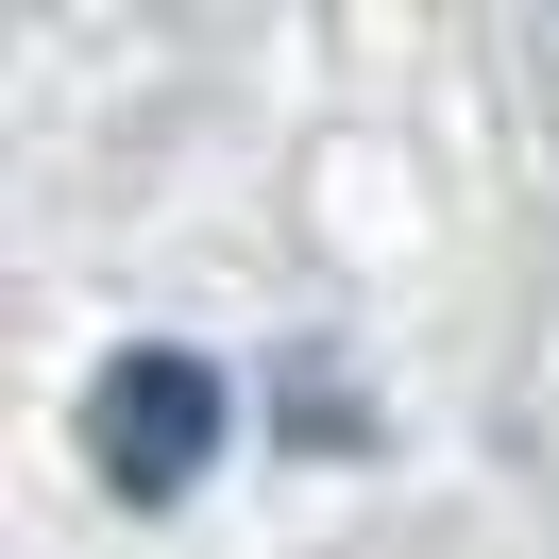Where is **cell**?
Masks as SVG:
<instances>
[{"instance_id":"cell-1","label":"cell","mask_w":559,"mask_h":559,"mask_svg":"<svg viewBox=\"0 0 559 559\" xmlns=\"http://www.w3.org/2000/svg\"><path fill=\"white\" fill-rule=\"evenodd\" d=\"M85 457H103V491L170 509V491L221 457V373H204V356H170V340H136L103 390H85Z\"/></svg>"}]
</instances>
